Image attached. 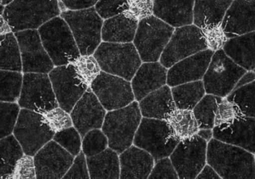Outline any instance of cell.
<instances>
[{
    "label": "cell",
    "instance_id": "obj_34",
    "mask_svg": "<svg viewBox=\"0 0 255 179\" xmlns=\"http://www.w3.org/2000/svg\"><path fill=\"white\" fill-rule=\"evenodd\" d=\"M224 98L217 95L207 94L192 110L198 122L199 129H213L215 117L219 103Z\"/></svg>",
    "mask_w": 255,
    "mask_h": 179
},
{
    "label": "cell",
    "instance_id": "obj_21",
    "mask_svg": "<svg viewBox=\"0 0 255 179\" xmlns=\"http://www.w3.org/2000/svg\"><path fill=\"white\" fill-rule=\"evenodd\" d=\"M213 138L255 154V117L241 116L226 126L214 127Z\"/></svg>",
    "mask_w": 255,
    "mask_h": 179
},
{
    "label": "cell",
    "instance_id": "obj_33",
    "mask_svg": "<svg viewBox=\"0 0 255 179\" xmlns=\"http://www.w3.org/2000/svg\"><path fill=\"white\" fill-rule=\"evenodd\" d=\"M1 70L23 71L20 46L12 32L1 35Z\"/></svg>",
    "mask_w": 255,
    "mask_h": 179
},
{
    "label": "cell",
    "instance_id": "obj_17",
    "mask_svg": "<svg viewBox=\"0 0 255 179\" xmlns=\"http://www.w3.org/2000/svg\"><path fill=\"white\" fill-rule=\"evenodd\" d=\"M74 157L55 140H50L34 157L37 179H62L74 163Z\"/></svg>",
    "mask_w": 255,
    "mask_h": 179
},
{
    "label": "cell",
    "instance_id": "obj_35",
    "mask_svg": "<svg viewBox=\"0 0 255 179\" xmlns=\"http://www.w3.org/2000/svg\"><path fill=\"white\" fill-rule=\"evenodd\" d=\"M242 116L255 117V80L233 90L226 97Z\"/></svg>",
    "mask_w": 255,
    "mask_h": 179
},
{
    "label": "cell",
    "instance_id": "obj_7",
    "mask_svg": "<svg viewBox=\"0 0 255 179\" xmlns=\"http://www.w3.org/2000/svg\"><path fill=\"white\" fill-rule=\"evenodd\" d=\"M174 27L155 15L138 22L134 45L141 60L144 62H157L169 42Z\"/></svg>",
    "mask_w": 255,
    "mask_h": 179
},
{
    "label": "cell",
    "instance_id": "obj_52",
    "mask_svg": "<svg viewBox=\"0 0 255 179\" xmlns=\"http://www.w3.org/2000/svg\"><path fill=\"white\" fill-rule=\"evenodd\" d=\"M197 134L204 139L206 141L209 142L213 139V129H199Z\"/></svg>",
    "mask_w": 255,
    "mask_h": 179
},
{
    "label": "cell",
    "instance_id": "obj_27",
    "mask_svg": "<svg viewBox=\"0 0 255 179\" xmlns=\"http://www.w3.org/2000/svg\"><path fill=\"white\" fill-rule=\"evenodd\" d=\"M222 49L246 71L255 69V31L228 38Z\"/></svg>",
    "mask_w": 255,
    "mask_h": 179
},
{
    "label": "cell",
    "instance_id": "obj_42",
    "mask_svg": "<svg viewBox=\"0 0 255 179\" xmlns=\"http://www.w3.org/2000/svg\"><path fill=\"white\" fill-rule=\"evenodd\" d=\"M241 116L237 107L231 101L224 98L216 110L215 127L226 126Z\"/></svg>",
    "mask_w": 255,
    "mask_h": 179
},
{
    "label": "cell",
    "instance_id": "obj_28",
    "mask_svg": "<svg viewBox=\"0 0 255 179\" xmlns=\"http://www.w3.org/2000/svg\"><path fill=\"white\" fill-rule=\"evenodd\" d=\"M138 21L125 13L107 19L103 25V41L106 42L130 43L135 38Z\"/></svg>",
    "mask_w": 255,
    "mask_h": 179
},
{
    "label": "cell",
    "instance_id": "obj_18",
    "mask_svg": "<svg viewBox=\"0 0 255 179\" xmlns=\"http://www.w3.org/2000/svg\"><path fill=\"white\" fill-rule=\"evenodd\" d=\"M106 115V109L90 88L77 101L71 113L74 127L83 138L89 131L102 128Z\"/></svg>",
    "mask_w": 255,
    "mask_h": 179
},
{
    "label": "cell",
    "instance_id": "obj_56",
    "mask_svg": "<svg viewBox=\"0 0 255 179\" xmlns=\"http://www.w3.org/2000/svg\"><path fill=\"white\" fill-rule=\"evenodd\" d=\"M254 71H255V70H254Z\"/></svg>",
    "mask_w": 255,
    "mask_h": 179
},
{
    "label": "cell",
    "instance_id": "obj_25",
    "mask_svg": "<svg viewBox=\"0 0 255 179\" xmlns=\"http://www.w3.org/2000/svg\"><path fill=\"white\" fill-rule=\"evenodd\" d=\"M141 115L150 119L167 120L177 109L169 86H163L139 101Z\"/></svg>",
    "mask_w": 255,
    "mask_h": 179
},
{
    "label": "cell",
    "instance_id": "obj_14",
    "mask_svg": "<svg viewBox=\"0 0 255 179\" xmlns=\"http://www.w3.org/2000/svg\"><path fill=\"white\" fill-rule=\"evenodd\" d=\"M91 89L108 111L123 108L135 99L128 80L105 71L100 73L92 82Z\"/></svg>",
    "mask_w": 255,
    "mask_h": 179
},
{
    "label": "cell",
    "instance_id": "obj_38",
    "mask_svg": "<svg viewBox=\"0 0 255 179\" xmlns=\"http://www.w3.org/2000/svg\"><path fill=\"white\" fill-rule=\"evenodd\" d=\"M72 64L80 78L88 86H91L92 82L101 72V68L98 60L95 56L91 55H86V56L81 55Z\"/></svg>",
    "mask_w": 255,
    "mask_h": 179
},
{
    "label": "cell",
    "instance_id": "obj_37",
    "mask_svg": "<svg viewBox=\"0 0 255 179\" xmlns=\"http://www.w3.org/2000/svg\"><path fill=\"white\" fill-rule=\"evenodd\" d=\"M20 107L15 102L0 103V138L8 137L14 132L20 115Z\"/></svg>",
    "mask_w": 255,
    "mask_h": 179
},
{
    "label": "cell",
    "instance_id": "obj_57",
    "mask_svg": "<svg viewBox=\"0 0 255 179\" xmlns=\"http://www.w3.org/2000/svg\"><path fill=\"white\" fill-rule=\"evenodd\" d=\"M153 1H154V0H153Z\"/></svg>",
    "mask_w": 255,
    "mask_h": 179
},
{
    "label": "cell",
    "instance_id": "obj_55",
    "mask_svg": "<svg viewBox=\"0 0 255 179\" xmlns=\"http://www.w3.org/2000/svg\"></svg>",
    "mask_w": 255,
    "mask_h": 179
},
{
    "label": "cell",
    "instance_id": "obj_29",
    "mask_svg": "<svg viewBox=\"0 0 255 179\" xmlns=\"http://www.w3.org/2000/svg\"><path fill=\"white\" fill-rule=\"evenodd\" d=\"M118 154L110 148L98 155L87 157L91 179H120V158Z\"/></svg>",
    "mask_w": 255,
    "mask_h": 179
},
{
    "label": "cell",
    "instance_id": "obj_5",
    "mask_svg": "<svg viewBox=\"0 0 255 179\" xmlns=\"http://www.w3.org/2000/svg\"><path fill=\"white\" fill-rule=\"evenodd\" d=\"M101 69L130 81L141 65V59L132 43H101L94 55Z\"/></svg>",
    "mask_w": 255,
    "mask_h": 179
},
{
    "label": "cell",
    "instance_id": "obj_23",
    "mask_svg": "<svg viewBox=\"0 0 255 179\" xmlns=\"http://www.w3.org/2000/svg\"><path fill=\"white\" fill-rule=\"evenodd\" d=\"M195 0H154L153 15L174 28L194 23Z\"/></svg>",
    "mask_w": 255,
    "mask_h": 179
},
{
    "label": "cell",
    "instance_id": "obj_50",
    "mask_svg": "<svg viewBox=\"0 0 255 179\" xmlns=\"http://www.w3.org/2000/svg\"><path fill=\"white\" fill-rule=\"evenodd\" d=\"M197 179H222V178L218 174L217 172H216L211 166L208 164V165H205V167L203 168L201 173L198 174Z\"/></svg>",
    "mask_w": 255,
    "mask_h": 179
},
{
    "label": "cell",
    "instance_id": "obj_53",
    "mask_svg": "<svg viewBox=\"0 0 255 179\" xmlns=\"http://www.w3.org/2000/svg\"><path fill=\"white\" fill-rule=\"evenodd\" d=\"M11 29L10 27L9 24L8 22L5 20L3 17H1V35H5V34L9 33L11 32Z\"/></svg>",
    "mask_w": 255,
    "mask_h": 179
},
{
    "label": "cell",
    "instance_id": "obj_26",
    "mask_svg": "<svg viewBox=\"0 0 255 179\" xmlns=\"http://www.w3.org/2000/svg\"><path fill=\"white\" fill-rule=\"evenodd\" d=\"M233 1L234 0H195L194 24L201 29L220 26Z\"/></svg>",
    "mask_w": 255,
    "mask_h": 179
},
{
    "label": "cell",
    "instance_id": "obj_44",
    "mask_svg": "<svg viewBox=\"0 0 255 179\" xmlns=\"http://www.w3.org/2000/svg\"><path fill=\"white\" fill-rule=\"evenodd\" d=\"M125 14L141 20L153 14V0H129Z\"/></svg>",
    "mask_w": 255,
    "mask_h": 179
},
{
    "label": "cell",
    "instance_id": "obj_48",
    "mask_svg": "<svg viewBox=\"0 0 255 179\" xmlns=\"http://www.w3.org/2000/svg\"><path fill=\"white\" fill-rule=\"evenodd\" d=\"M202 30L205 36L208 49L216 52L223 48L228 38L225 35L221 25L211 29H205Z\"/></svg>",
    "mask_w": 255,
    "mask_h": 179
},
{
    "label": "cell",
    "instance_id": "obj_16",
    "mask_svg": "<svg viewBox=\"0 0 255 179\" xmlns=\"http://www.w3.org/2000/svg\"><path fill=\"white\" fill-rule=\"evenodd\" d=\"M21 53L24 73H50L54 64L43 45L39 32L26 29L14 33Z\"/></svg>",
    "mask_w": 255,
    "mask_h": 179
},
{
    "label": "cell",
    "instance_id": "obj_36",
    "mask_svg": "<svg viewBox=\"0 0 255 179\" xmlns=\"http://www.w3.org/2000/svg\"><path fill=\"white\" fill-rule=\"evenodd\" d=\"M23 76L19 71H0V86H1V101L16 102L20 99L23 87Z\"/></svg>",
    "mask_w": 255,
    "mask_h": 179
},
{
    "label": "cell",
    "instance_id": "obj_9",
    "mask_svg": "<svg viewBox=\"0 0 255 179\" xmlns=\"http://www.w3.org/2000/svg\"><path fill=\"white\" fill-rule=\"evenodd\" d=\"M247 71L230 58L223 49L217 50L203 77L206 93L225 98Z\"/></svg>",
    "mask_w": 255,
    "mask_h": 179
},
{
    "label": "cell",
    "instance_id": "obj_43",
    "mask_svg": "<svg viewBox=\"0 0 255 179\" xmlns=\"http://www.w3.org/2000/svg\"><path fill=\"white\" fill-rule=\"evenodd\" d=\"M129 0H99L95 5L97 11L103 19H109L125 12Z\"/></svg>",
    "mask_w": 255,
    "mask_h": 179
},
{
    "label": "cell",
    "instance_id": "obj_1",
    "mask_svg": "<svg viewBox=\"0 0 255 179\" xmlns=\"http://www.w3.org/2000/svg\"><path fill=\"white\" fill-rule=\"evenodd\" d=\"M207 162L222 179H255V155L239 146L211 139Z\"/></svg>",
    "mask_w": 255,
    "mask_h": 179
},
{
    "label": "cell",
    "instance_id": "obj_12",
    "mask_svg": "<svg viewBox=\"0 0 255 179\" xmlns=\"http://www.w3.org/2000/svg\"><path fill=\"white\" fill-rule=\"evenodd\" d=\"M19 105L42 114L59 107L50 76L44 73H25Z\"/></svg>",
    "mask_w": 255,
    "mask_h": 179
},
{
    "label": "cell",
    "instance_id": "obj_41",
    "mask_svg": "<svg viewBox=\"0 0 255 179\" xmlns=\"http://www.w3.org/2000/svg\"><path fill=\"white\" fill-rule=\"evenodd\" d=\"M61 107L53 109L47 113H43L44 121L49 125L52 131L56 134L59 131L72 127L73 120L71 116L68 115Z\"/></svg>",
    "mask_w": 255,
    "mask_h": 179
},
{
    "label": "cell",
    "instance_id": "obj_32",
    "mask_svg": "<svg viewBox=\"0 0 255 179\" xmlns=\"http://www.w3.org/2000/svg\"><path fill=\"white\" fill-rule=\"evenodd\" d=\"M173 134L179 141L198 134L199 126L192 110L176 109L167 119Z\"/></svg>",
    "mask_w": 255,
    "mask_h": 179
},
{
    "label": "cell",
    "instance_id": "obj_2",
    "mask_svg": "<svg viewBox=\"0 0 255 179\" xmlns=\"http://www.w3.org/2000/svg\"><path fill=\"white\" fill-rule=\"evenodd\" d=\"M60 14L59 0H14L2 16L15 33L36 29Z\"/></svg>",
    "mask_w": 255,
    "mask_h": 179
},
{
    "label": "cell",
    "instance_id": "obj_40",
    "mask_svg": "<svg viewBox=\"0 0 255 179\" xmlns=\"http://www.w3.org/2000/svg\"><path fill=\"white\" fill-rule=\"evenodd\" d=\"M81 137L75 127H70L56 133L53 140L71 155L77 156L81 152Z\"/></svg>",
    "mask_w": 255,
    "mask_h": 179
},
{
    "label": "cell",
    "instance_id": "obj_51",
    "mask_svg": "<svg viewBox=\"0 0 255 179\" xmlns=\"http://www.w3.org/2000/svg\"><path fill=\"white\" fill-rule=\"evenodd\" d=\"M254 80H255V71H248L247 72L240 78V80H239L234 89H237V88L240 87V86H244V85L248 84V83H252Z\"/></svg>",
    "mask_w": 255,
    "mask_h": 179
},
{
    "label": "cell",
    "instance_id": "obj_22",
    "mask_svg": "<svg viewBox=\"0 0 255 179\" xmlns=\"http://www.w3.org/2000/svg\"><path fill=\"white\" fill-rule=\"evenodd\" d=\"M168 71L160 62H144L141 65L132 80L135 98L141 101L153 91L167 83Z\"/></svg>",
    "mask_w": 255,
    "mask_h": 179
},
{
    "label": "cell",
    "instance_id": "obj_15",
    "mask_svg": "<svg viewBox=\"0 0 255 179\" xmlns=\"http://www.w3.org/2000/svg\"><path fill=\"white\" fill-rule=\"evenodd\" d=\"M49 76L59 107L71 113L89 86L80 78L72 63L53 68Z\"/></svg>",
    "mask_w": 255,
    "mask_h": 179
},
{
    "label": "cell",
    "instance_id": "obj_31",
    "mask_svg": "<svg viewBox=\"0 0 255 179\" xmlns=\"http://www.w3.org/2000/svg\"><path fill=\"white\" fill-rule=\"evenodd\" d=\"M0 151V177L2 179H10L15 166L23 156L24 152L14 135H9L1 139Z\"/></svg>",
    "mask_w": 255,
    "mask_h": 179
},
{
    "label": "cell",
    "instance_id": "obj_8",
    "mask_svg": "<svg viewBox=\"0 0 255 179\" xmlns=\"http://www.w3.org/2000/svg\"><path fill=\"white\" fill-rule=\"evenodd\" d=\"M180 143L166 120L143 118L135 133L133 143L147 151L155 161L169 157Z\"/></svg>",
    "mask_w": 255,
    "mask_h": 179
},
{
    "label": "cell",
    "instance_id": "obj_47",
    "mask_svg": "<svg viewBox=\"0 0 255 179\" xmlns=\"http://www.w3.org/2000/svg\"><path fill=\"white\" fill-rule=\"evenodd\" d=\"M85 153L80 152L77 158L74 159L71 168L67 172L63 179H90L87 159L85 158Z\"/></svg>",
    "mask_w": 255,
    "mask_h": 179
},
{
    "label": "cell",
    "instance_id": "obj_13",
    "mask_svg": "<svg viewBox=\"0 0 255 179\" xmlns=\"http://www.w3.org/2000/svg\"><path fill=\"white\" fill-rule=\"evenodd\" d=\"M207 142L198 134L180 141L170 159L180 179H197L206 165Z\"/></svg>",
    "mask_w": 255,
    "mask_h": 179
},
{
    "label": "cell",
    "instance_id": "obj_30",
    "mask_svg": "<svg viewBox=\"0 0 255 179\" xmlns=\"http://www.w3.org/2000/svg\"><path fill=\"white\" fill-rule=\"evenodd\" d=\"M171 92L177 109L192 110L205 95L206 90L201 80L174 86Z\"/></svg>",
    "mask_w": 255,
    "mask_h": 179
},
{
    "label": "cell",
    "instance_id": "obj_20",
    "mask_svg": "<svg viewBox=\"0 0 255 179\" xmlns=\"http://www.w3.org/2000/svg\"><path fill=\"white\" fill-rule=\"evenodd\" d=\"M221 26L228 38L255 31V0H234Z\"/></svg>",
    "mask_w": 255,
    "mask_h": 179
},
{
    "label": "cell",
    "instance_id": "obj_39",
    "mask_svg": "<svg viewBox=\"0 0 255 179\" xmlns=\"http://www.w3.org/2000/svg\"><path fill=\"white\" fill-rule=\"evenodd\" d=\"M109 140L104 131L93 129L89 131L83 137V152L86 156L98 155L107 149Z\"/></svg>",
    "mask_w": 255,
    "mask_h": 179
},
{
    "label": "cell",
    "instance_id": "obj_24",
    "mask_svg": "<svg viewBox=\"0 0 255 179\" xmlns=\"http://www.w3.org/2000/svg\"><path fill=\"white\" fill-rule=\"evenodd\" d=\"M154 161L147 151L135 146H130L121 153L120 179H148L154 167Z\"/></svg>",
    "mask_w": 255,
    "mask_h": 179
},
{
    "label": "cell",
    "instance_id": "obj_54",
    "mask_svg": "<svg viewBox=\"0 0 255 179\" xmlns=\"http://www.w3.org/2000/svg\"><path fill=\"white\" fill-rule=\"evenodd\" d=\"M14 0H1V5H7L12 2Z\"/></svg>",
    "mask_w": 255,
    "mask_h": 179
},
{
    "label": "cell",
    "instance_id": "obj_19",
    "mask_svg": "<svg viewBox=\"0 0 255 179\" xmlns=\"http://www.w3.org/2000/svg\"><path fill=\"white\" fill-rule=\"evenodd\" d=\"M215 51L207 49L182 59L168 71L167 84L171 87L202 80Z\"/></svg>",
    "mask_w": 255,
    "mask_h": 179
},
{
    "label": "cell",
    "instance_id": "obj_46",
    "mask_svg": "<svg viewBox=\"0 0 255 179\" xmlns=\"http://www.w3.org/2000/svg\"><path fill=\"white\" fill-rule=\"evenodd\" d=\"M32 156L25 155L15 166L10 179H33L36 178L35 161Z\"/></svg>",
    "mask_w": 255,
    "mask_h": 179
},
{
    "label": "cell",
    "instance_id": "obj_3",
    "mask_svg": "<svg viewBox=\"0 0 255 179\" xmlns=\"http://www.w3.org/2000/svg\"><path fill=\"white\" fill-rule=\"evenodd\" d=\"M38 32L56 66L73 63L81 56L72 31L62 17L57 16L49 20L39 27Z\"/></svg>",
    "mask_w": 255,
    "mask_h": 179
},
{
    "label": "cell",
    "instance_id": "obj_4",
    "mask_svg": "<svg viewBox=\"0 0 255 179\" xmlns=\"http://www.w3.org/2000/svg\"><path fill=\"white\" fill-rule=\"evenodd\" d=\"M139 104L132 101L129 105L111 110L106 115L102 129L109 140V146L121 154L130 147L141 121Z\"/></svg>",
    "mask_w": 255,
    "mask_h": 179
},
{
    "label": "cell",
    "instance_id": "obj_11",
    "mask_svg": "<svg viewBox=\"0 0 255 179\" xmlns=\"http://www.w3.org/2000/svg\"><path fill=\"white\" fill-rule=\"evenodd\" d=\"M208 49L204 32L196 25L176 28L161 55L160 63L166 68L192 55Z\"/></svg>",
    "mask_w": 255,
    "mask_h": 179
},
{
    "label": "cell",
    "instance_id": "obj_6",
    "mask_svg": "<svg viewBox=\"0 0 255 179\" xmlns=\"http://www.w3.org/2000/svg\"><path fill=\"white\" fill-rule=\"evenodd\" d=\"M61 17L69 25L82 56L92 55L101 44L102 17L95 7L81 10H65Z\"/></svg>",
    "mask_w": 255,
    "mask_h": 179
},
{
    "label": "cell",
    "instance_id": "obj_45",
    "mask_svg": "<svg viewBox=\"0 0 255 179\" xmlns=\"http://www.w3.org/2000/svg\"><path fill=\"white\" fill-rule=\"evenodd\" d=\"M149 179H179L178 174L171 162V159L167 158H161L156 161Z\"/></svg>",
    "mask_w": 255,
    "mask_h": 179
},
{
    "label": "cell",
    "instance_id": "obj_10",
    "mask_svg": "<svg viewBox=\"0 0 255 179\" xmlns=\"http://www.w3.org/2000/svg\"><path fill=\"white\" fill-rule=\"evenodd\" d=\"M26 155L35 154L54 137L55 133L44 121L42 113L22 109L14 130Z\"/></svg>",
    "mask_w": 255,
    "mask_h": 179
},
{
    "label": "cell",
    "instance_id": "obj_49",
    "mask_svg": "<svg viewBox=\"0 0 255 179\" xmlns=\"http://www.w3.org/2000/svg\"><path fill=\"white\" fill-rule=\"evenodd\" d=\"M67 9L81 10L92 8L99 0H61Z\"/></svg>",
    "mask_w": 255,
    "mask_h": 179
}]
</instances>
